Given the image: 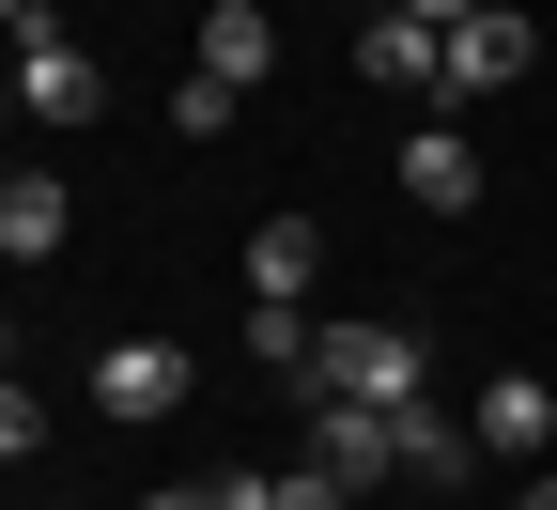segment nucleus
Wrapping results in <instances>:
<instances>
[{"instance_id": "f257e3e1", "label": "nucleus", "mask_w": 557, "mask_h": 510, "mask_svg": "<svg viewBox=\"0 0 557 510\" xmlns=\"http://www.w3.org/2000/svg\"><path fill=\"white\" fill-rule=\"evenodd\" d=\"M418 387H434L418 325H325V356H310V387H295V402H372V418H403Z\"/></svg>"}, {"instance_id": "f03ea898", "label": "nucleus", "mask_w": 557, "mask_h": 510, "mask_svg": "<svg viewBox=\"0 0 557 510\" xmlns=\"http://www.w3.org/2000/svg\"><path fill=\"white\" fill-rule=\"evenodd\" d=\"M94 109H109V62L62 32H16V124H94Z\"/></svg>"}, {"instance_id": "7ed1b4c3", "label": "nucleus", "mask_w": 557, "mask_h": 510, "mask_svg": "<svg viewBox=\"0 0 557 510\" xmlns=\"http://www.w3.org/2000/svg\"><path fill=\"white\" fill-rule=\"evenodd\" d=\"M310 464H325L341 495H387V480H403V418H372V402H310Z\"/></svg>"}, {"instance_id": "20e7f679", "label": "nucleus", "mask_w": 557, "mask_h": 510, "mask_svg": "<svg viewBox=\"0 0 557 510\" xmlns=\"http://www.w3.org/2000/svg\"><path fill=\"white\" fill-rule=\"evenodd\" d=\"M357 78H372V94H449V32L387 0V16H357Z\"/></svg>"}, {"instance_id": "39448f33", "label": "nucleus", "mask_w": 557, "mask_h": 510, "mask_svg": "<svg viewBox=\"0 0 557 510\" xmlns=\"http://www.w3.org/2000/svg\"><path fill=\"white\" fill-rule=\"evenodd\" d=\"M465 433H480V464H527L542 480V449H557V387H527V372H496L465 402Z\"/></svg>"}, {"instance_id": "423d86ee", "label": "nucleus", "mask_w": 557, "mask_h": 510, "mask_svg": "<svg viewBox=\"0 0 557 510\" xmlns=\"http://www.w3.org/2000/svg\"><path fill=\"white\" fill-rule=\"evenodd\" d=\"M94 402H109V418H171V402H186V340H109V356H94Z\"/></svg>"}, {"instance_id": "0eeeda50", "label": "nucleus", "mask_w": 557, "mask_h": 510, "mask_svg": "<svg viewBox=\"0 0 557 510\" xmlns=\"http://www.w3.org/2000/svg\"><path fill=\"white\" fill-rule=\"evenodd\" d=\"M403 201L418 216H480V156H465L449 124H403Z\"/></svg>"}, {"instance_id": "6e6552de", "label": "nucleus", "mask_w": 557, "mask_h": 510, "mask_svg": "<svg viewBox=\"0 0 557 510\" xmlns=\"http://www.w3.org/2000/svg\"><path fill=\"white\" fill-rule=\"evenodd\" d=\"M263 62H278V16H263V0H201V78L263 94Z\"/></svg>"}, {"instance_id": "1a4fd4ad", "label": "nucleus", "mask_w": 557, "mask_h": 510, "mask_svg": "<svg viewBox=\"0 0 557 510\" xmlns=\"http://www.w3.org/2000/svg\"><path fill=\"white\" fill-rule=\"evenodd\" d=\"M310 278H325V233H310V216H263V233H248V310H295Z\"/></svg>"}, {"instance_id": "9d476101", "label": "nucleus", "mask_w": 557, "mask_h": 510, "mask_svg": "<svg viewBox=\"0 0 557 510\" xmlns=\"http://www.w3.org/2000/svg\"><path fill=\"white\" fill-rule=\"evenodd\" d=\"M511 78H527V16L496 0V16H465V32H449V94H511Z\"/></svg>"}, {"instance_id": "9b49d317", "label": "nucleus", "mask_w": 557, "mask_h": 510, "mask_svg": "<svg viewBox=\"0 0 557 510\" xmlns=\"http://www.w3.org/2000/svg\"><path fill=\"white\" fill-rule=\"evenodd\" d=\"M62 216H78V201H62L47 171H16V186H0V263H47V248H62Z\"/></svg>"}, {"instance_id": "f8f14e48", "label": "nucleus", "mask_w": 557, "mask_h": 510, "mask_svg": "<svg viewBox=\"0 0 557 510\" xmlns=\"http://www.w3.org/2000/svg\"><path fill=\"white\" fill-rule=\"evenodd\" d=\"M403 480H480V433L434 418V402H403Z\"/></svg>"}, {"instance_id": "ddd939ff", "label": "nucleus", "mask_w": 557, "mask_h": 510, "mask_svg": "<svg viewBox=\"0 0 557 510\" xmlns=\"http://www.w3.org/2000/svg\"><path fill=\"white\" fill-rule=\"evenodd\" d=\"M248 356H263L278 387H310V356H325V325H310V310H248Z\"/></svg>"}, {"instance_id": "4468645a", "label": "nucleus", "mask_w": 557, "mask_h": 510, "mask_svg": "<svg viewBox=\"0 0 557 510\" xmlns=\"http://www.w3.org/2000/svg\"><path fill=\"white\" fill-rule=\"evenodd\" d=\"M233 124V78H201V62H186V78H171V139H218Z\"/></svg>"}, {"instance_id": "2eb2a0df", "label": "nucleus", "mask_w": 557, "mask_h": 510, "mask_svg": "<svg viewBox=\"0 0 557 510\" xmlns=\"http://www.w3.org/2000/svg\"><path fill=\"white\" fill-rule=\"evenodd\" d=\"M218 510H278V464H248V480H201Z\"/></svg>"}, {"instance_id": "dca6fc26", "label": "nucleus", "mask_w": 557, "mask_h": 510, "mask_svg": "<svg viewBox=\"0 0 557 510\" xmlns=\"http://www.w3.org/2000/svg\"><path fill=\"white\" fill-rule=\"evenodd\" d=\"M403 16H434V32H465V16H496V0H403Z\"/></svg>"}, {"instance_id": "f3484780", "label": "nucleus", "mask_w": 557, "mask_h": 510, "mask_svg": "<svg viewBox=\"0 0 557 510\" xmlns=\"http://www.w3.org/2000/svg\"><path fill=\"white\" fill-rule=\"evenodd\" d=\"M0 16H16V32H62V16H47V0H0Z\"/></svg>"}, {"instance_id": "a211bd4d", "label": "nucleus", "mask_w": 557, "mask_h": 510, "mask_svg": "<svg viewBox=\"0 0 557 510\" xmlns=\"http://www.w3.org/2000/svg\"><path fill=\"white\" fill-rule=\"evenodd\" d=\"M511 510H557V464H542V480H527V495H511Z\"/></svg>"}, {"instance_id": "6ab92c4d", "label": "nucleus", "mask_w": 557, "mask_h": 510, "mask_svg": "<svg viewBox=\"0 0 557 510\" xmlns=\"http://www.w3.org/2000/svg\"><path fill=\"white\" fill-rule=\"evenodd\" d=\"M139 510H218V495H139Z\"/></svg>"}]
</instances>
